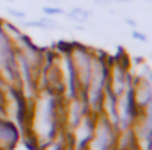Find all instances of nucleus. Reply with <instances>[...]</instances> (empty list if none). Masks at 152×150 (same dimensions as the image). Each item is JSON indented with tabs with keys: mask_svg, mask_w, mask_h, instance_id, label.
<instances>
[{
	"mask_svg": "<svg viewBox=\"0 0 152 150\" xmlns=\"http://www.w3.org/2000/svg\"><path fill=\"white\" fill-rule=\"evenodd\" d=\"M108 74H110V59L102 52L93 51V60H92L88 82H87L85 90L82 91V96L90 109L102 108L103 95H105V90L108 87Z\"/></svg>",
	"mask_w": 152,
	"mask_h": 150,
	"instance_id": "1",
	"label": "nucleus"
},
{
	"mask_svg": "<svg viewBox=\"0 0 152 150\" xmlns=\"http://www.w3.org/2000/svg\"><path fill=\"white\" fill-rule=\"evenodd\" d=\"M34 132L43 142V145L53 140L54 137V132H56V100H54L51 91H46L38 101L36 113H34Z\"/></svg>",
	"mask_w": 152,
	"mask_h": 150,
	"instance_id": "2",
	"label": "nucleus"
},
{
	"mask_svg": "<svg viewBox=\"0 0 152 150\" xmlns=\"http://www.w3.org/2000/svg\"><path fill=\"white\" fill-rule=\"evenodd\" d=\"M115 142V132H113V124L106 117L95 119L93 127V135L88 140L85 149L87 150H111Z\"/></svg>",
	"mask_w": 152,
	"mask_h": 150,
	"instance_id": "4",
	"label": "nucleus"
},
{
	"mask_svg": "<svg viewBox=\"0 0 152 150\" xmlns=\"http://www.w3.org/2000/svg\"><path fill=\"white\" fill-rule=\"evenodd\" d=\"M132 36H134V38H137L139 41L145 42V36H144V34H141V33H137V31H132Z\"/></svg>",
	"mask_w": 152,
	"mask_h": 150,
	"instance_id": "11",
	"label": "nucleus"
},
{
	"mask_svg": "<svg viewBox=\"0 0 152 150\" xmlns=\"http://www.w3.org/2000/svg\"><path fill=\"white\" fill-rule=\"evenodd\" d=\"M67 54H69L70 64L75 72L77 85H79V91H83L88 82L90 68H92V60H93V51L90 47L79 42H72L67 46Z\"/></svg>",
	"mask_w": 152,
	"mask_h": 150,
	"instance_id": "3",
	"label": "nucleus"
},
{
	"mask_svg": "<svg viewBox=\"0 0 152 150\" xmlns=\"http://www.w3.org/2000/svg\"><path fill=\"white\" fill-rule=\"evenodd\" d=\"M67 18L74 20L75 23H85L87 20L90 18V12H87L85 8H79V7H75V8H72L69 13H67Z\"/></svg>",
	"mask_w": 152,
	"mask_h": 150,
	"instance_id": "7",
	"label": "nucleus"
},
{
	"mask_svg": "<svg viewBox=\"0 0 152 150\" xmlns=\"http://www.w3.org/2000/svg\"><path fill=\"white\" fill-rule=\"evenodd\" d=\"M0 28H2V33L5 34V38L13 44V47H17L18 44H21V42L28 38V36L25 34L18 26L12 25L10 21H4V20H0Z\"/></svg>",
	"mask_w": 152,
	"mask_h": 150,
	"instance_id": "6",
	"label": "nucleus"
},
{
	"mask_svg": "<svg viewBox=\"0 0 152 150\" xmlns=\"http://www.w3.org/2000/svg\"><path fill=\"white\" fill-rule=\"evenodd\" d=\"M43 12H44V16H57V15H62L64 10L59 8V7H44Z\"/></svg>",
	"mask_w": 152,
	"mask_h": 150,
	"instance_id": "8",
	"label": "nucleus"
},
{
	"mask_svg": "<svg viewBox=\"0 0 152 150\" xmlns=\"http://www.w3.org/2000/svg\"><path fill=\"white\" fill-rule=\"evenodd\" d=\"M75 150H87V149H75Z\"/></svg>",
	"mask_w": 152,
	"mask_h": 150,
	"instance_id": "12",
	"label": "nucleus"
},
{
	"mask_svg": "<svg viewBox=\"0 0 152 150\" xmlns=\"http://www.w3.org/2000/svg\"><path fill=\"white\" fill-rule=\"evenodd\" d=\"M43 150H62V149H61V143L54 142V140H49L48 143L43 145Z\"/></svg>",
	"mask_w": 152,
	"mask_h": 150,
	"instance_id": "9",
	"label": "nucleus"
},
{
	"mask_svg": "<svg viewBox=\"0 0 152 150\" xmlns=\"http://www.w3.org/2000/svg\"><path fill=\"white\" fill-rule=\"evenodd\" d=\"M18 140L17 127L12 122L0 121V150H10Z\"/></svg>",
	"mask_w": 152,
	"mask_h": 150,
	"instance_id": "5",
	"label": "nucleus"
},
{
	"mask_svg": "<svg viewBox=\"0 0 152 150\" xmlns=\"http://www.w3.org/2000/svg\"><path fill=\"white\" fill-rule=\"evenodd\" d=\"M7 12L10 13L12 16H15V18H18V20H23V21H25V20H26V15H25L23 12H20V10H15V8H8Z\"/></svg>",
	"mask_w": 152,
	"mask_h": 150,
	"instance_id": "10",
	"label": "nucleus"
}]
</instances>
